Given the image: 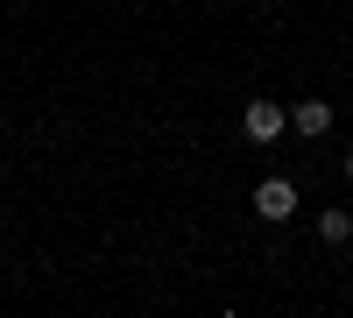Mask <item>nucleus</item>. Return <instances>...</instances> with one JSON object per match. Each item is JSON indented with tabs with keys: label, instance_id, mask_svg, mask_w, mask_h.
<instances>
[{
	"label": "nucleus",
	"instance_id": "f257e3e1",
	"mask_svg": "<svg viewBox=\"0 0 353 318\" xmlns=\"http://www.w3.org/2000/svg\"><path fill=\"white\" fill-rule=\"evenodd\" d=\"M254 212L283 226L290 212H297V184H290V177H269V184H261V191H254Z\"/></svg>",
	"mask_w": 353,
	"mask_h": 318
},
{
	"label": "nucleus",
	"instance_id": "f03ea898",
	"mask_svg": "<svg viewBox=\"0 0 353 318\" xmlns=\"http://www.w3.org/2000/svg\"><path fill=\"white\" fill-rule=\"evenodd\" d=\"M241 135H248V141H276V135H283V106H276V99H254V106L241 113Z\"/></svg>",
	"mask_w": 353,
	"mask_h": 318
},
{
	"label": "nucleus",
	"instance_id": "7ed1b4c3",
	"mask_svg": "<svg viewBox=\"0 0 353 318\" xmlns=\"http://www.w3.org/2000/svg\"><path fill=\"white\" fill-rule=\"evenodd\" d=\"M290 128H297V135H325V128H332V106H325V99H304L297 113H290Z\"/></svg>",
	"mask_w": 353,
	"mask_h": 318
},
{
	"label": "nucleus",
	"instance_id": "20e7f679",
	"mask_svg": "<svg viewBox=\"0 0 353 318\" xmlns=\"http://www.w3.org/2000/svg\"><path fill=\"white\" fill-rule=\"evenodd\" d=\"M318 234H325L332 248H346V241H353V212H325V219H318Z\"/></svg>",
	"mask_w": 353,
	"mask_h": 318
},
{
	"label": "nucleus",
	"instance_id": "39448f33",
	"mask_svg": "<svg viewBox=\"0 0 353 318\" xmlns=\"http://www.w3.org/2000/svg\"><path fill=\"white\" fill-rule=\"evenodd\" d=\"M346 177H353V156H346Z\"/></svg>",
	"mask_w": 353,
	"mask_h": 318
}]
</instances>
